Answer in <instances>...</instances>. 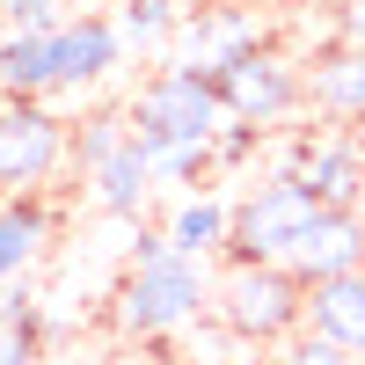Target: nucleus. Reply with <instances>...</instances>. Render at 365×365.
<instances>
[{
    "label": "nucleus",
    "instance_id": "nucleus-11",
    "mask_svg": "<svg viewBox=\"0 0 365 365\" xmlns=\"http://www.w3.org/2000/svg\"><path fill=\"white\" fill-rule=\"evenodd\" d=\"M307 103H314L322 117L358 125V117H365V44L336 37L322 58H307Z\"/></svg>",
    "mask_w": 365,
    "mask_h": 365
},
{
    "label": "nucleus",
    "instance_id": "nucleus-4",
    "mask_svg": "<svg viewBox=\"0 0 365 365\" xmlns=\"http://www.w3.org/2000/svg\"><path fill=\"white\" fill-rule=\"evenodd\" d=\"M314 212H329L292 168H270L256 175L249 190L234 197V241H227V263H285L292 241L314 227Z\"/></svg>",
    "mask_w": 365,
    "mask_h": 365
},
{
    "label": "nucleus",
    "instance_id": "nucleus-3",
    "mask_svg": "<svg viewBox=\"0 0 365 365\" xmlns=\"http://www.w3.org/2000/svg\"><path fill=\"white\" fill-rule=\"evenodd\" d=\"M132 117V139L139 146H212L227 125V103H220V81L197 73V66H154L139 81V96L125 103Z\"/></svg>",
    "mask_w": 365,
    "mask_h": 365
},
{
    "label": "nucleus",
    "instance_id": "nucleus-12",
    "mask_svg": "<svg viewBox=\"0 0 365 365\" xmlns=\"http://www.w3.org/2000/svg\"><path fill=\"white\" fill-rule=\"evenodd\" d=\"M307 329L365 365V270H344V278L307 285Z\"/></svg>",
    "mask_w": 365,
    "mask_h": 365
},
{
    "label": "nucleus",
    "instance_id": "nucleus-16",
    "mask_svg": "<svg viewBox=\"0 0 365 365\" xmlns=\"http://www.w3.org/2000/svg\"><path fill=\"white\" fill-rule=\"evenodd\" d=\"M0 103H51V37H15L0 44Z\"/></svg>",
    "mask_w": 365,
    "mask_h": 365
},
{
    "label": "nucleus",
    "instance_id": "nucleus-18",
    "mask_svg": "<svg viewBox=\"0 0 365 365\" xmlns=\"http://www.w3.org/2000/svg\"><path fill=\"white\" fill-rule=\"evenodd\" d=\"M117 37H125V51H168L175 29H182V8L175 0H117Z\"/></svg>",
    "mask_w": 365,
    "mask_h": 365
},
{
    "label": "nucleus",
    "instance_id": "nucleus-13",
    "mask_svg": "<svg viewBox=\"0 0 365 365\" xmlns=\"http://www.w3.org/2000/svg\"><path fill=\"white\" fill-rule=\"evenodd\" d=\"M51 249V205L37 197H0V285H22Z\"/></svg>",
    "mask_w": 365,
    "mask_h": 365
},
{
    "label": "nucleus",
    "instance_id": "nucleus-2",
    "mask_svg": "<svg viewBox=\"0 0 365 365\" xmlns=\"http://www.w3.org/2000/svg\"><path fill=\"white\" fill-rule=\"evenodd\" d=\"M212 314L234 344L249 351H278L307 329V285L285 263H227L212 278Z\"/></svg>",
    "mask_w": 365,
    "mask_h": 365
},
{
    "label": "nucleus",
    "instance_id": "nucleus-19",
    "mask_svg": "<svg viewBox=\"0 0 365 365\" xmlns=\"http://www.w3.org/2000/svg\"><path fill=\"white\" fill-rule=\"evenodd\" d=\"M263 139H270V132H256V125H234V117H227V125H220V139H212V168H220V175L249 168V161L263 154Z\"/></svg>",
    "mask_w": 365,
    "mask_h": 365
},
{
    "label": "nucleus",
    "instance_id": "nucleus-24",
    "mask_svg": "<svg viewBox=\"0 0 365 365\" xmlns=\"http://www.w3.org/2000/svg\"><path fill=\"white\" fill-rule=\"evenodd\" d=\"M351 220H358V234H365V190H358V205H351Z\"/></svg>",
    "mask_w": 365,
    "mask_h": 365
},
{
    "label": "nucleus",
    "instance_id": "nucleus-14",
    "mask_svg": "<svg viewBox=\"0 0 365 365\" xmlns=\"http://www.w3.org/2000/svg\"><path fill=\"white\" fill-rule=\"evenodd\" d=\"M161 234L175 241L182 256H227V241H234V197H220V190H182L168 205Z\"/></svg>",
    "mask_w": 365,
    "mask_h": 365
},
{
    "label": "nucleus",
    "instance_id": "nucleus-25",
    "mask_svg": "<svg viewBox=\"0 0 365 365\" xmlns=\"http://www.w3.org/2000/svg\"><path fill=\"white\" fill-rule=\"evenodd\" d=\"M103 365H139V358H125V351H117V358H103Z\"/></svg>",
    "mask_w": 365,
    "mask_h": 365
},
{
    "label": "nucleus",
    "instance_id": "nucleus-8",
    "mask_svg": "<svg viewBox=\"0 0 365 365\" xmlns=\"http://www.w3.org/2000/svg\"><path fill=\"white\" fill-rule=\"evenodd\" d=\"M125 58L132 51L110 15H66V29H51V96H96Z\"/></svg>",
    "mask_w": 365,
    "mask_h": 365
},
{
    "label": "nucleus",
    "instance_id": "nucleus-23",
    "mask_svg": "<svg viewBox=\"0 0 365 365\" xmlns=\"http://www.w3.org/2000/svg\"><path fill=\"white\" fill-rule=\"evenodd\" d=\"M336 37L365 44V0H336Z\"/></svg>",
    "mask_w": 365,
    "mask_h": 365
},
{
    "label": "nucleus",
    "instance_id": "nucleus-20",
    "mask_svg": "<svg viewBox=\"0 0 365 365\" xmlns=\"http://www.w3.org/2000/svg\"><path fill=\"white\" fill-rule=\"evenodd\" d=\"M0 15L15 37H51V29H66V0H0Z\"/></svg>",
    "mask_w": 365,
    "mask_h": 365
},
{
    "label": "nucleus",
    "instance_id": "nucleus-22",
    "mask_svg": "<svg viewBox=\"0 0 365 365\" xmlns=\"http://www.w3.org/2000/svg\"><path fill=\"white\" fill-rule=\"evenodd\" d=\"M44 351V322L29 314V322H0V365H37Z\"/></svg>",
    "mask_w": 365,
    "mask_h": 365
},
{
    "label": "nucleus",
    "instance_id": "nucleus-1",
    "mask_svg": "<svg viewBox=\"0 0 365 365\" xmlns=\"http://www.w3.org/2000/svg\"><path fill=\"white\" fill-rule=\"evenodd\" d=\"M212 314V270L205 256H182L161 227H139L132 241V270L125 285L110 292V322L125 344H161V336H182L190 322Z\"/></svg>",
    "mask_w": 365,
    "mask_h": 365
},
{
    "label": "nucleus",
    "instance_id": "nucleus-15",
    "mask_svg": "<svg viewBox=\"0 0 365 365\" xmlns=\"http://www.w3.org/2000/svg\"><path fill=\"white\" fill-rule=\"evenodd\" d=\"M154 190H161V182H154V168H146L139 139H132L110 168H96V175H88V197H96V212H110V220H146Z\"/></svg>",
    "mask_w": 365,
    "mask_h": 365
},
{
    "label": "nucleus",
    "instance_id": "nucleus-9",
    "mask_svg": "<svg viewBox=\"0 0 365 365\" xmlns=\"http://www.w3.org/2000/svg\"><path fill=\"white\" fill-rule=\"evenodd\" d=\"M285 168L307 182L329 212H351L358 190H365V139H351V132H299Z\"/></svg>",
    "mask_w": 365,
    "mask_h": 365
},
{
    "label": "nucleus",
    "instance_id": "nucleus-26",
    "mask_svg": "<svg viewBox=\"0 0 365 365\" xmlns=\"http://www.w3.org/2000/svg\"><path fill=\"white\" fill-rule=\"evenodd\" d=\"M0 44H8V15H0Z\"/></svg>",
    "mask_w": 365,
    "mask_h": 365
},
{
    "label": "nucleus",
    "instance_id": "nucleus-21",
    "mask_svg": "<svg viewBox=\"0 0 365 365\" xmlns=\"http://www.w3.org/2000/svg\"><path fill=\"white\" fill-rule=\"evenodd\" d=\"M278 365H358L351 351H336L329 336H314V329H299L292 344H278Z\"/></svg>",
    "mask_w": 365,
    "mask_h": 365
},
{
    "label": "nucleus",
    "instance_id": "nucleus-10",
    "mask_svg": "<svg viewBox=\"0 0 365 365\" xmlns=\"http://www.w3.org/2000/svg\"><path fill=\"white\" fill-rule=\"evenodd\" d=\"M285 270L299 285H322V278H344V270H365V234L351 212H314V227L292 241Z\"/></svg>",
    "mask_w": 365,
    "mask_h": 365
},
{
    "label": "nucleus",
    "instance_id": "nucleus-17",
    "mask_svg": "<svg viewBox=\"0 0 365 365\" xmlns=\"http://www.w3.org/2000/svg\"><path fill=\"white\" fill-rule=\"evenodd\" d=\"M132 146V117L125 110H88L81 125H73V175L88 182L96 168H110L117 154Z\"/></svg>",
    "mask_w": 365,
    "mask_h": 365
},
{
    "label": "nucleus",
    "instance_id": "nucleus-7",
    "mask_svg": "<svg viewBox=\"0 0 365 365\" xmlns=\"http://www.w3.org/2000/svg\"><path fill=\"white\" fill-rule=\"evenodd\" d=\"M270 44V22H263V8H241V0H220V8H197V15H182V29H175V66H197V73H212L220 81L234 58H249V51H263Z\"/></svg>",
    "mask_w": 365,
    "mask_h": 365
},
{
    "label": "nucleus",
    "instance_id": "nucleus-6",
    "mask_svg": "<svg viewBox=\"0 0 365 365\" xmlns=\"http://www.w3.org/2000/svg\"><path fill=\"white\" fill-rule=\"evenodd\" d=\"M220 103L234 125H256V132H278L285 117L307 103V66H299L292 51L278 44H263L249 58H234V66L220 73Z\"/></svg>",
    "mask_w": 365,
    "mask_h": 365
},
{
    "label": "nucleus",
    "instance_id": "nucleus-5",
    "mask_svg": "<svg viewBox=\"0 0 365 365\" xmlns=\"http://www.w3.org/2000/svg\"><path fill=\"white\" fill-rule=\"evenodd\" d=\"M73 168V125L51 103H0V197H37Z\"/></svg>",
    "mask_w": 365,
    "mask_h": 365
}]
</instances>
